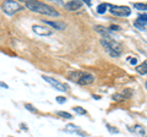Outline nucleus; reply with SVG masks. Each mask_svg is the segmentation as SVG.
<instances>
[{
    "instance_id": "nucleus-1",
    "label": "nucleus",
    "mask_w": 147,
    "mask_h": 137,
    "mask_svg": "<svg viewBox=\"0 0 147 137\" xmlns=\"http://www.w3.org/2000/svg\"><path fill=\"white\" fill-rule=\"evenodd\" d=\"M25 6L27 9H30L31 11L37 12V13H42V15H47V16H53V17H59L60 13H59L53 6L48 5V4L40 3V1H32V0H28V1L25 3Z\"/></svg>"
},
{
    "instance_id": "nucleus-2",
    "label": "nucleus",
    "mask_w": 147,
    "mask_h": 137,
    "mask_svg": "<svg viewBox=\"0 0 147 137\" xmlns=\"http://www.w3.org/2000/svg\"><path fill=\"white\" fill-rule=\"evenodd\" d=\"M100 44L107 50V53L113 58H119L123 53V47L120 43H118L117 40L112 39L110 37H102L100 39Z\"/></svg>"
},
{
    "instance_id": "nucleus-3",
    "label": "nucleus",
    "mask_w": 147,
    "mask_h": 137,
    "mask_svg": "<svg viewBox=\"0 0 147 137\" xmlns=\"http://www.w3.org/2000/svg\"><path fill=\"white\" fill-rule=\"evenodd\" d=\"M1 9L3 11L6 13V15L11 16L13 15V13H16L17 11H21L22 9H24V6L20 5L17 1H11V0H7V1H4L1 4Z\"/></svg>"
},
{
    "instance_id": "nucleus-4",
    "label": "nucleus",
    "mask_w": 147,
    "mask_h": 137,
    "mask_svg": "<svg viewBox=\"0 0 147 137\" xmlns=\"http://www.w3.org/2000/svg\"><path fill=\"white\" fill-rule=\"evenodd\" d=\"M108 7L110 10L112 15H115L119 17H126L131 15V9L129 6H119V5H112V4H108Z\"/></svg>"
},
{
    "instance_id": "nucleus-5",
    "label": "nucleus",
    "mask_w": 147,
    "mask_h": 137,
    "mask_svg": "<svg viewBox=\"0 0 147 137\" xmlns=\"http://www.w3.org/2000/svg\"><path fill=\"white\" fill-rule=\"evenodd\" d=\"M42 77H43L44 81H47L48 83L52 85L55 89L60 91V92H67V91H69V86L65 85V83H63V82H59L58 80L53 79V77H49V76H45V75H43Z\"/></svg>"
},
{
    "instance_id": "nucleus-6",
    "label": "nucleus",
    "mask_w": 147,
    "mask_h": 137,
    "mask_svg": "<svg viewBox=\"0 0 147 137\" xmlns=\"http://www.w3.org/2000/svg\"><path fill=\"white\" fill-rule=\"evenodd\" d=\"M32 31L37 33L38 36H52L53 31L48 28V27H44V26H40V25H33L32 26Z\"/></svg>"
},
{
    "instance_id": "nucleus-7",
    "label": "nucleus",
    "mask_w": 147,
    "mask_h": 137,
    "mask_svg": "<svg viewBox=\"0 0 147 137\" xmlns=\"http://www.w3.org/2000/svg\"><path fill=\"white\" fill-rule=\"evenodd\" d=\"M65 132H69V134H76V135H80V136H88V134H86L81 130V127H79L77 125H74V124H67L64 129Z\"/></svg>"
},
{
    "instance_id": "nucleus-8",
    "label": "nucleus",
    "mask_w": 147,
    "mask_h": 137,
    "mask_svg": "<svg viewBox=\"0 0 147 137\" xmlns=\"http://www.w3.org/2000/svg\"><path fill=\"white\" fill-rule=\"evenodd\" d=\"M94 82V76L90 74V72H84L82 76L80 77V80L77 81V83L81 85V86H87V85H91Z\"/></svg>"
},
{
    "instance_id": "nucleus-9",
    "label": "nucleus",
    "mask_w": 147,
    "mask_h": 137,
    "mask_svg": "<svg viewBox=\"0 0 147 137\" xmlns=\"http://www.w3.org/2000/svg\"><path fill=\"white\" fill-rule=\"evenodd\" d=\"M43 22L45 25L53 27L54 30H58V31H63V30L66 28V25L64 24L63 21H48V20H44Z\"/></svg>"
},
{
    "instance_id": "nucleus-10",
    "label": "nucleus",
    "mask_w": 147,
    "mask_h": 137,
    "mask_svg": "<svg viewBox=\"0 0 147 137\" xmlns=\"http://www.w3.org/2000/svg\"><path fill=\"white\" fill-rule=\"evenodd\" d=\"M135 27H137L139 30L144 31L145 30V26L147 25V13H141V15L137 17V20L135 21Z\"/></svg>"
},
{
    "instance_id": "nucleus-11",
    "label": "nucleus",
    "mask_w": 147,
    "mask_h": 137,
    "mask_svg": "<svg viewBox=\"0 0 147 137\" xmlns=\"http://www.w3.org/2000/svg\"><path fill=\"white\" fill-rule=\"evenodd\" d=\"M82 5H84V3L79 1V0H75V1H69V3H66L65 5H64V7H65L66 10H69V11H76V10H79V9Z\"/></svg>"
},
{
    "instance_id": "nucleus-12",
    "label": "nucleus",
    "mask_w": 147,
    "mask_h": 137,
    "mask_svg": "<svg viewBox=\"0 0 147 137\" xmlns=\"http://www.w3.org/2000/svg\"><path fill=\"white\" fill-rule=\"evenodd\" d=\"M82 74H84L82 71H74V72H70V74H69V80L74 81V82H77V81L80 80V77L82 76Z\"/></svg>"
},
{
    "instance_id": "nucleus-13",
    "label": "nucleus",
    "mask_w": 147,
    "mask_h": 137,
    "mask_svg": "<svg viewBox=\"0 0 147 137\" xmlns=\"http://www.w3.org/2000/svg\"><path fill=\"white\" fill-rule=\"evenodd\" d=\"M131 131L134 132V134H136L137 136H140V137H142V136H146V132H145V129L142 126H140V125H135L134 126V129H131Z\"/></svg>"
},
{
    "instance_id": "nucleus-14",
    "label": "nucleus",
    "mask_w": 147,
    "mask_h": 137,
    "mask_svg": "<svg viewBox=\"0 0 147 137\" xmlns=\"http://www.w3.org/2000/svg\"><path fill=\"white\" fill-rule=\"evenodd\" d=\"M94 30L98 32V33L103 34V37H109L110 31H108V28H105L103 26H94Z\"/></svg>"
},
{
    "instance_id": "nucleus-15",
    "label": "nucleus",
    "mask_w": 147,
    "mask_h": 137,
    "mask_svg": "<svg viewBox=\"0 0 147 137\" xmlns=\"http://www.w3.org/2000/svg\"><path fill=\"white\" fill-rule=\"evenodd\" d=\"M136 71L139 72L140 75H146L147 74V61H144L141 65L136 66Z\"/></svg>"
},
{
    "instance_id": "nucleus-16",
    "label": "nucleus",
    "mask_w": 147,
    "mask_h": 137,
    "mask_svg": "<svg viewBox=\"0 0 147 137\" xmlns=\"http://www.w3.org/2000/svg\"><path fill=\"white\" fill-rule=\"evenodd\" d=\"M107 7H108V4H105V3L99 4V5L97 6V12L98 13H104L105 10H107Z\"/></svg>"
},
{
    "instance_id": "nucleus-17",
    "label": "nucleus",
    "mask_w": 147,
    "mask_h": 137,
    "mask_svg": "<svg viewBox=\"0 0 147 137\" xmlns=\"http://www.w3.org/2000/svg\"><path fill=\"white\" fill-rule=\"evenodd\" d=\"M74 111H75L76 114H79V115H86L87 111L85 110L84 108H81V107H75L74 108Z\"/></svg>"
},
{
    "instance_id": "nucleus-18",
    "label": "nucleus",
    "mask_w": 147,
    "mask_h": 137,
    "mask_svg": "<svg viewBox=\"0 0 147 137\" xmlns=\"http://www.w3.org/2000/svg\"><path fill=\"white\" fill-rule=\"evenodd\" d=\"M25 108H26V109H28V110H30L31 113H34V114L38 113V110H37V108H36V107H33V105H32V104H30V103H25Z\"/></svg>"
},
{
    "instance_id": "nucleus-19",
    "label": "nucleus",
    "mask_w": 147,
    "mask_h": 137,
    "mask_svg": "<svg viewBox=\"0 0 147 137\" xmlns=\"http://www.w3.org/2000/svg\"><path fill=\"white\" fill-rule=\"evenodd\" d=\"M57 114L59 116H61V118H65V119H71L72 115L70 113H66V111H57Z\"/></svg>"
},
{
    "instance_id": "nucleus-20",
    "label": "nucleus",
    "mask_w": 147,
    "mask_h": 137,
    "mask_svg": "<svg viewBox=\"0 0 147 137\" xmlns=\"http://www.w3.org/2000/svg\"><path fill=\"white\" fill-rule=\"evenodd\" d=\"M107 129H108V131L110 132V134H119V131L117 127H114V126H112V125H109V124H107Z\"/></svg>"
},
{
    "instance_id": "nucleus-21",
    "label": "nucleus",
    "mask_w": 147,
    "mask_h": 137,
    "mask_svg": "<svg viewBox=\"0 0 147 137\" xmlns=\"http://www.w3.org/2000/svg\"><path fill=\"white\" fill-rule=\"evenodd\" d=\"M134 7L137 10H147V4H134Z\"/></svg>"
},
{
    "instance_id": "nucleus-22",
    "label": "nucleus",
    "mask_w": 147,
    "mask_h": 137,
    "mask_svg": "<svg viewBox=\"0 0 147 137\" xmlns=\"http://www.w3.org/2000/svg\"><path fill=\"white\" fill-rule=\"evenodd\" d=\"M112 98H113L114 100H123L125 97H124L123 94H113V95H112Z\"/></svg>"
},
{
    "instance_id": "nucleus-23",
    "label": "nucleus",
    "mask_w": 147,
    "mask_h": 137,
    "mask_svg": "<svg viewBox=\"0 0 147 137\" xmlns=\"http://www.w3.org/2000/svg\"><path fill=\"white\" fill-rule=\"evenodd\" d=\"M127 61L130 65H136L137 64V59L136 58H127Z\"/></svg>"
},
{
    "instance_id": "nucleus-24",
    "label": "nucleus",
    "mask_w": 147,
    "mask_h": 137,
    "mask_svg": "<svg viewBox=\"0 0 147 137\" xmlns=\"http://www.w3.org/2000/svg\"><path fill=\"white\" fill-rule=\"evenodd\" d=\"M57 102H58L59 104H63V103L66 102V98H65V97H60V95H59V97H57Z\"/></svg>"
},
{
    "instance_id": "nucleus-25",
    "label": "nucleus",
    "mask_w": 147,
    "mask_h": 137,
    "mask_svg": "<svg viewBox=\"0 0 147 137\" xmlns=\"http://www.w3.org/2000/svg\"><path fill=\"white\" fill-rule=\"evenodd\" d=\"M109 30H112V31H113V30H118V31H119V30H120V27H119V26H115V25H112V26L109 27Z\"/></svg>"
},
{
    "instance_id": "nucleus-26",
    "label": "nucleus",
    "mask_w": 147,
    "mask_h": 137,
    "mask_svg": "<svg viewBox=\"0 0 147 137\" xmlns=\"http://www.w3.org/2000/svg\"><path fill=\"white\" fill-rule=\"evenodd\" d=\"M20 127L24 131H28V127H27V125H25V124H20Z\"/></svg>"
},
{
    "instance_id": "nucleus-27",
    "label": "nucleus",
    "mask_w": 147,
    "mask_h": 137,
    "mask_svg": "<svg viewBox=\"0 0 147 137\" xmlns=\"http://www.w3.org/2000/svg\"><path fill=\"white\" fill-rule=\"evenodd\" d=\"M0 86H1V87H4V88H9V86H7L6 83H4V82H1V81H0Z\"/></svg>"
},
{
    "instance_id": "nucleus-28",
    "label": "nucleus",
    "mask_w": 147,
    "mask_h": 137,
    "mask_svg": "<svg viewBox=\"0 0 147 137\" xmlns=\"http://www.w3.org/2000/svg\"><path fill=\"white\" fill-rule=\"evenodd\" d=\"M85 4H87L88 6H91V1H90V0H85Z\"/></svg>"
},
{
    "instance_id": "nucleus-29",
    "label": "nucleus",
    "mask_w": 147,
    "mask_h": 137,
    "mask_svg": "<svg viewBox=\"0 0 147 137\" xmlns=\"http://www.w3.org/2000/svg\"><path fill=\"white\" fill-rule=\"evenodd\" d=\"M145 87H146V89H147V81H146V83H145Z\"/></svg>"
},
{
    "instance_id": "nucleus-30",
    "label": "nucleus",
    "mask_w": 147,
    "mask_h": 137,
    "mask_svg": "<svg viewBox=\"0 0 147 137\" xmlns=\"http://www.w3.org/2000/svg\"><path fill=\"white\" fill-rule=\"evenodd\" d=\"M10 137H12V136H10Z\"/></svg>"
}]
</instances>
